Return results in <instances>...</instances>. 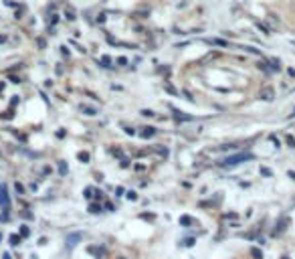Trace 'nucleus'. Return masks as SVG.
<instances>
[{
  "instance_id": "nucleus-1",
  "label": "nucleus",
  "mask_w": 295,
  "mask_h": 259,
  "mask_svg": "<svg viewBox=\"0 0 295 259\" xmlns=\"http://www.w3.org/2000/svg\"><path fill=\"white\" fill-rule=\"evenodd\" d=\"M255 156L251 152H244V154H234V156H226L224 160H220L218 164L222 166V168H232V166H238V164H242V162H247V160H253Z\"/></svg>"
},
{
  "instance_id": "nucleus-2",
  "label": "nucleus",
  "mask_w": 295,
  "mask_h": 259,
  "mask_svg": "<svg viewBox=\"0 0 295 259\" xmlns=\"http://www.w3.org/2000/svg\"><path fill=\"white\" fill-rule=\"evenodd\" d=\"M0 204L4 206V211L10 209V198H8V190H6V184L0 186Z\"/></svg>"
},
{
  "instance_id": "nucleus-3",
  "label": "nucleus",
  "mask_w": 295,
  "mask_h": 259,
  "mask_svg": "<svg viewBox=\"0 0 295 259\" xmlns=\"http://www.w3.org/2000/svg\"><path fill=\"white\" fill-rule=\"evenodd\" d=\"M259 97H261L263 101H273V97H275L273 87H263V89L259 91Z\"/></svg>"
},
{
  "instance_id": "nucleus-4",
  "label": "nucleus",
  "mask_w": 295,
  "mask_h": 259,
  "mask_svg": "<svg viewBox=\"0 0 295 259\" xmlns=\"http://www.w3.org/2000/svg\"><path fill=\"white\" fill-rule=\"evenodd\" d=\"M287 225H289V219L287 217H283L281 221H279V225L275 227V231H273V237H277V235H281L285 229H287Z\"/></svg>"
},
{
  "instance_id": "nucleus-5",
  "label": "nucleus",
  "mask_w": 295,
  "mask_h": 259,
  "mask_svg": "<svg viewBox=\"0 0 295 259\" xmlns=\"http://www.w3.org/2000/svg\"><path fill=\"white\" fill-rule=\"evenodd\" d=\"M79 241H81V233H71V235H67V247H69V249H73Z\"/></svg>"
},
{
  "instance_id": "nucleus-6",
  "label": "nucleus",
  "mask_w": 295,
  "mask_h": 259,
  "mask_svg": "<svg viewBox=\"0 0 295 259\" xmlns=\"http://www.w3.org/2000/svg\"><path fill=\"white\" fill-rule=\"evenodd\" d=\"M154 134H156V128H144V130L140 132V136H142V138H152Z\"/></svg>"
},
{
  "instance_id": "nucleus-7",
  "label": "nucleus",
  "mask_w": 295,
  "mask_h": 259,
  "mask_svg": "<svg viewBox=\"0 0 295 259\" xmlns=\"http://www.w3.org/2000/svg\"><path fill=\"white\" fill-rule=\"evenodd\" d=\"M89 213H91V215L102 213V204H100V202H91V204H89Z\"/></svg>"
},
{
  "instance_id": "nucleus-8",
  "label": "nucleus",
  "mask_w": 295,
  "mask_h": 259,
  "mask_svg": "<svg viewBox=\"0 0 295 259\" xmlns=\"http://www.w3.org/2000/svg\"><path fill=\"white\" fill-rule=\"evenodd\" d=\"M192 223H194L192 217H188V215H182V217H180V225H182V227H188V225H192Z\"/></svg>"
},
{
  "instance_id": "nucleus-9",
  "label": "nucleus",
  "mask_w": 295,
  "mask_h": 259,
  "mask_svg": "<svg viewBox=\"0 0 295 259\" xmlns=\"http://www.w3.org/2000/svg\"><path fill=\"white\" fill-rule=\"evenodd\" d=\"M77 158H79V160H81L83 164H87V162L91 160V156H89V152H79V154H77Z\"/></svg>"
},
{
  "instance_id": "nucleus-10",
  "label": "nucleus",
  "mask_w": 295,
  "mask_h": 259,
  "mask_svg": "<svg viewBox=\"0 0 295 259\" xmlns=\"http://www.w3.org/2000/svg\"><path fill=\"white\" fill-rule=\"evenodd\" d=\"M8 241H10V245H12V247H18V245H20V237H18L16 233H12V235L8 237Z\"/></svg>"
},
{
  "instance_id": "nucleus-11",
  "label": "nucleus",
  "mask_w": 295,
  "mask_h": 259,
  "mask_svg": "<svg viewBox=\"0 0 295 259\" xmlns=\"http://www.w3.org/2000/svg\"><path fill=\"white\" fill-rule=\"evenodd\" d=\"M81 112H83L85 116H95V114H97V110H93V108H89V106H81Z\"/></svg>"
},
{
  "instance_id": "nucleus-12",
  "label": "nucleus",
  "mask_w": 295,
  "mask_h": 259,
  "mask_svg": "<svg viewBox=\"0 0 295 259\" xmlns=\"http://www.w3.org/2000/svg\"><path fill=\"white\" fill-rule=\"evenodd\" d=\"M251 255H253L255 259H263V251H261V249H257V247H253V249H251Z\"/></svg>"
},
{
  "instance_id": "nucleus-13",
  "label": "nucleus",
  "mask_w": 295,
  "mask_h": 259,
  "mask_svg": "<svg viewBox=\"0 0 295 259\" xmlns=\"http://www.w3.org/2000/svg\"><path fill=\"white\" fill-rule=\"evenodd\" d=\"M67 170H69V168H67V164H65V162H59V174H61V176H65V174H67Z\"/></svg>"
},
{
  "instance_id": "nucleus-14",
  "label": "nucleus",
  "mask_w": 295,
  "mask_h": 259,
  "mask_svg": "<svg viewBox=\"0 0 295 259\" xmlns=\"http://www.w3.org/2000/svg\"><path fill=\"white\" fill-rule=\"evenodd\" d=\"M89 253H93V255H104L106 251L100 247V249H97V247H89Z\"/></svg>"
},
{
  "instance_id": "nucleus-15",
  "label": "nucleus",
  "mask_w": 295,
  "mask_h": 259,
  "mask_svg": "<svg viewBox=\"0 0 295 259\" xmlns=\"http://www.w3.org/2000/svg\"><path fill=\"white\" fill-rule=\"evenodd\" d=\"M259 172H261L263 176H273V172H271L269 168H265V166H261V168H259Z\"/></svg>"
},
{
  "instance_id": "nucleus-16",
  "label": "nucleus",
  "mask_w": 295,
  "mask_h": 259,
  "mask_svg": "<svg viewBox=\"0 0 295 259\" xmlns=\"http://www.w3.org/2000/svg\"><path fill=\"white\" fill-rule=\"evenodd\" d=\"M126 196H128V200H138V192H134V190L126 192Z\"/></svg>"
},
{
  "instance_id": "nucleus-17",
  "label": "nucleus",
  "mask_w": 295,
  "mask_h": 259,
  "mask_svg": "<svg viewBox=\"0 0 295 259\" xmlns=\"http://www.w3.org/2000/svg\"><path fill=\"white\" fill-rule=\"evenodd\" d=\"M142 116H146V118H154L156 114H154L152 110H142Z\"/></svg>"
},
{
  "instance_id": "nucleus-18",
  "label": "nucleus",
  "mask_w": 295,
  "mask_h": 259,
  "mask_svg": "<svg viewBox=\"0 0 295 259\" xmlns=\"http://www.w3.org/2000/svg\"><path fill=\"white\" fill-rule=\"evenodd\" d=\"M14 188H16V192H18V194H24V186H22L20 182H16V184H14Z\"/></svg>"
},
{
  "instance_id": "nucleus-19",
  "label": "nucleus",
  "mask_w": 295,
  "mask_h": 259,
  "mask_svg": "<svg viewBox=\"0 0 295 259\" xmlns=\"http://www.w3.org/2000/svg\"><path fill=\"white\" fill-rule=\"evenodd\" d=\"M93 194H95V190H93V188H85V194H83V196H85V198H91Z\"/></svg>"
},
{
  "instance_id": "nucleus-20",
  "label": "nucleus",
  "mask_w": 295,
  "mask_h": 259,
  "mask_svg": "<svg viewBox=\"0 0 295 259\" xmlns=\"http://www.w3.org/2000/svg\"><path fill=\"white\" fill-rule=\"evenodd\" d=\"M269 140H271V142L275 144V148H279V146H281V142L277 140V136H269Z\"/></svg>"
},
{
  "instance_id": "nucleus-21",
  "label": "nucleus",
  "mask_w": 295,
  "mask_h": 259,
  "mask_svg": "<svg viewBox=\"0 0 295 259\" xmlns=\"http://www.w3.org/2000/svg\"><path fill=\"white\" fill-rule=\"evenodd\" d=\"M194 243H196V241H194V239L190 237V239H186V241H184V247H192Z\"/></svg>"
},
{
  "instance_id": "nucleus-22",
  "label": "nucleus",
  "mask_w": 295,
  "mask_h": 259,
  "mask_svg": "<svg viewBox=\"0 0 295 259\" xmlns=\"http://www.w3.org/2000/svg\"><path fill=\"white\" fill-rule=\"evenodd\" d=\"M118 65H122V67L128 65V59H126V57H120V59H118Z\"/></svg>"
},
{
  "instance_id": "nucleus-23",
  "label": "nucleus",
  "mask_w": 295,
  "mask_h": 259,
  "mask_svg": "<svg viewBox=\"0 0 295 259\" xmlns=\"http://www.w3.org/2000/svg\"><path fill=\"white\" fill-rule=\"evenodd\" d=\"M124 130H126V134H130V136H134V134H136V130H134V128H128V126H126Z\"/></svg>"
},
{
  "instance_id": "nucleus-24",
  "label": "nucleus",
  "mask_w": 295,
  "mask_h": 259,
  "mask_svg": "<svg viewBox=\"0 0 295 259\" xmlns=\"http://www.w3.org/2000/svg\"><path fill=\"white\" fill-rule=\"evenodd\" d=\"M102 63H104V67H110L108 63H110V57H102Z\"/></svg>"
},
{
  "instance_id": "nucleus-25",
  "label": "nucleus",
  "mask_w": 295,
  "mask_h": 259,
  "mask_svg": "<svg viewBox=\"0 0 295 259\" xmlns=\"http://www.w3.org/2000/svg\"><path fill=\"white\" fill-rule=\"evenodd\" d=\"M18 101H20V99H18V97H16V95H14V97H12V101H10V106H12V108H14V106H16V103H18Z\"/></svg>"
},
{
  "instance_id": "nucleus-26",
  "label": "nucleus",
  "mask_w": 295,
  "mask_h": 259,
  "mask_svg": "<svg viewBox=\"0 0 295 259\" xmlns=\"http://www.w3.org/2000/svg\"><path fill=\"white\" fill-rule=\"evenodd\" d=\"M20 235H22V237H26V235H28V229H26V227H22V229H20Z\"/></svg>"
},
{
  "instance_id": "nucleus-27",
  "label": "nucleus",
  "mask_w": 295,
  "mask_h": 259,
  "mask_svg": "<svg viewBox=\"0 0 295 259\" xmlns=\"http://www.w3.org/2000/svg\"><path fill=\"white\" fill-rule=\"evenodd\" d=\"M289 178H295V172H293V170L289 172Z\"/></svg>"
},
{
  "instance_id": "nucleus-28",
  "label": "nucleus",
  "mask_w": 295,
  "mask_h": 259,
  "mask_svg": "<svg viewBox=\"0 0 295 259\" xmlns=\"http://www.w3.org/2000/svg\"><path fill=\"white\" fill-rule=\"evenodd\" d=\"M6 41V37H0V43H4Z\"/></svg>"
},
{
  "instance_id": "nucleus-29",
  "label": "nucleus",
  "mask_w": 295,
  "mask_h": 259,
  "mask_svg": "<svg viewBox=\"0 0 295 259\" xmlns=\"http://www.w3.org/2000/svg\"><path fill=\"white\" fill-rule=\"evenodd\" d=\"M4 259H10V255H8V253H4Z\"/></svg>"
},
{
  "instance_id": "nucleus-30",
  "label": "nucleus",
  "mask_w": 295,
  "mask_h": 259,
  "mask_svg": "<svg viewBox=\"0 0 295 259\" xmlns=\"http://www.w3.org/2000/svg\"><path fill=\"white\" fill-rule=\"evenodd\" d=\"M291 118H295V108H293V112H291Z\"/></svg>"
}]
</instances>
